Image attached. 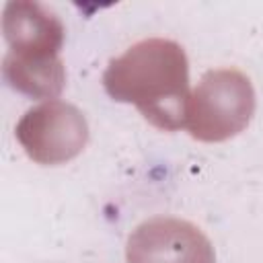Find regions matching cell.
I'll return each mask as SVG.
<instances>
[{
  "label": "cell",
  "mask_w": 263,
  "mask_h": 263,
  "mask_svg": "<svg viewBox=\"0 0 263 263\" xmlns=\"http://www.w3.org/2000/svg\"><path fill=\"white\" fill-rule=\"evenodd\" d=\"M103 84L119 103H132L156 127L175 132L185 125L189 64L171 39H144L109 62Z\"/></svg>",
  "instance_id": "6da1fadb"
},
{
  "label": "cell",
  "mask_w": 263,
  "mask_h": 263,
  "mask_svg": "<svg viewBox=\"0 0 263 263\" xmlns=\"http://www.w3.org/2000/svg\"><path fill=\"white\" fill-rule=\"evenodd\" d=\"M255 113V90L236 68L210 70L189 95L185 127L199 142H224L240 134Z\"/></svg>",
  "instance_id": "7a4b0ae2"
},
{
  "label": "cell",
  "mask_w": 263,
  "mask_h": 263,
  "mask_svg": "<svg viewBox=\"0 0 263 263\" xmlns=\"http://www.w3.org/2000/svg\"><path fill=\"white\" fill-rule=\"evenodd\" d=\"M16 138L35 162L62 164L76 158L86 146L88 123L74 105L45 101L21 117Z\"/></svg>",
  "instance_id": "3957f363"
},
{
  "label": "cell",
  "mask_w": 263,
  "mask_h": 263,
  "mask_svg": "<svg viewBox=\"0 0 263 263\" xmlns=\"http://www.w3.org/2000/svg\"><path fill=\"white\" fill-rule=\"evenodd\" d=\"M127 263H216L210 238L191 222L156 216L127 238Z\"/></svg>",
  "instance_id": "277c9868"
},
{
  "label": "cell",
  "mask_w": 263,
  "mask_h": 263,
  "mask_svg": "<svg viewBox=\"0 0 263 263\" xmlns=\"http://www.w3.org/2000/svg\"><path fill=\"white\" fill-rule=\"evenodd\" d=\"M2 31L10 45L8 55L27 62L60 58L64 43V25L37 2H8L2 18Z\"/></svg>",
  "instance_id": "5b68a950"
},
{
  "label": "cell",
  "mask_w": 263,
  "mask_h": 263,
  "mask_svg": "<svg viewBox=\"0 0 263 263\" xmlns=\"http://www.w3.org/2000/svg\"><path fill=\"white\" fill-rule=\"evenodd\" d=\"M4 78L12 88L23 95H29L33 99H53L62 92L66 84V70L60 58L27 62L6 55Z\"/></svg>",
  "instance_id": "8992f818"
}]
</instances>
